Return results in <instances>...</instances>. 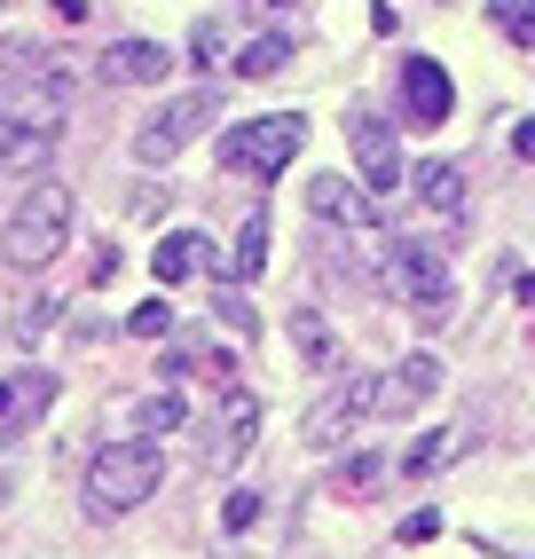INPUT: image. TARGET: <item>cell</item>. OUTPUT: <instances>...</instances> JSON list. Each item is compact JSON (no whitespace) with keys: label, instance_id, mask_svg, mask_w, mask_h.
<instances>
[{"label":"cell","instance_id":"6da1fadb","mask_svg":"<svg viewBox=\"0 0 535 559\" xmlns=\"http://www.w3.org/2000/svg\"><path fill=\"white\" fill-rule=\"evenodd\" d=\"M378 276H387L394 300L417 308V323H426V331L449 323V308H456V276H449V260H441L426 237H387V245H378Z\"/></svg>","mask_w":535,"mask_h":559},{"label":"cell","instance_id":"7a4b0ae2","mask_svg":"<svg viewBox=\"0 0 535 559\" xmlns=\"http://www.w3.org/2000/svg\"><path fill=\"white\" fill-rule=\"evenodd\" d=\"M158 480H166V457H158V441H103V450L87 457V504L103 512V520H119V512H134V504H150L158 497Z\"/></svg>","mask_w":535,"mask_h":559},{"label":"cell","instance_id":"3957f363","mask_svg":"<svg viewBox=\"0 0 535 559\" xmlns=\"http://www.w3.org/2000/svg\"><path fill=\"white\" fill-rule=\"evenodd\" d=\"M63 237H71V190L63 181H32V190L16 198V213H9L0 260H9V269H48V260L63 252Z\"/></svg>","mask_w":535,"mask_h":559},{"label":"cell","instance_id":"277c9868","mask_svg":"<svg viewBox=\"0 0 535 559\" xmlns=\"http://www.w3.org/2000/svg\"><path fill=\"white\" fill-rule=\"evenodd\" d=\"M299 142H308V119L299 110H268V119H245L221 134V166L228 174H284L299 158Z\"/></svg>","mask_w":535,"mask_h":559},{"label":"cell","instance_id":"5b68a950","mask_svg":"<svg viewBox=\"0 0 535 559\" xmlns=\"http://www.w3.org/2000/svg\"><path fill=\"white\" fill-rule=\"evenodd\" d=\"M71 110H80V80H56V71H16V80L0 87V127L63 134Z\"/></svg>","mask_w":535,"mask_h":559},{"label":"cell","instance_id":"8992f818","mask_svg":"<svg viewBox=\"0 0 535 559\" xmlns=\"http://www.w3.org/2000/svg\"><path fill=\"white\" fill-rule=\"evenodd\" d=\"M213 110H221V95L213 87H198V95H174L158 119H142L134 127V166H166V158H181L189 142H198L205 127H213Z\"/></svg>","mask_w":535,"mask_h":559},{"label":"cell","instance_id":"52a82bcc","mask_svg":"<svg viewBox=\"0 0 535 559\" xmlns=\"http://www.w3.org/2000/svg\"><path fill=\"white\" fill-rule=\"evenodd\" d=\"M347 142H355V166H362V181H370V198L387 205L402 181H409V158H402L394 127L378 119V110H347Z\"/></svg>","mask_w":535,"mask_h":559},{"label":"cell","instance_id":"ba28073f","mask_svg":"<svg viewBox=\"0 0 535 559\" xmlns=\"http://www.w3.org/2000/svg\"><path fill=\"white\" fill-rule=\"evenodd\" d=\"M378 386L387 379H338L308 418H299V441H308V450H331V441H347L362 418H378Z\"/></svg>","mask_w":535,"mask_h":559},{"label":"cell","instance_id":"9c48e42d","mask_svg":"<svg viewBox=\"0 0 535 559\" xmlns=\"http://www.w3.org/2000/svg\"><path fill=\"white\" fill-rule=\"evenodd\" d=\"M260 441V402L245 386H221V426L205 433V473H237Z\"/></svg>","mask_w":535,"mask_h":559},{"label":"cell","instance_id":"30bf717a","mask_svg":"<svg viewBox=\"0 0 535 559\" xmlns=\"http://www.w3.org/2000/svg\"><path fill=\"white\" fill-rule=\"evenodd\" d=\"M449 110H456V80L433 56H409L402 63V119L409 127H449Z\"/></svg>","mask_w":535,"mask_h":559},{"label":"cell","instance_id":"8fae6325","mask_svg":"<svg viewBox=\"0 0 535 559\" xmlns=\"http://www.w3.org/2000/svg\"><path fill=\"white\" fill-rule=\"evenodd\" d=\"M166 71H174V56H166L158 40H110L103 63H95V80H103V87H158Z\"/></svg>","mask_w":535,"mask_h":559},{"label":"cell","instance_id":"7c38bea8","mask_svg":"<svg viewBox=\"0 0 535 559\" xmlns=\"http://www.w3.org/2000/svg\"><path fill=\"white\" fill-rule=\"evenodd\" d=\"M441 394V362L433 355H409L387 370V386H378V418H409V409H426Z\"/></svg>","mask_w":535,"mask_h":559},{"label":"cell","instance_id":"4fadbf2b","mask_svg":"<svg viewBox=\"0 0 535 559\" xmlns=\"http://www.w3.org/2000/svg\"><path fill=\"white\" fill-rule=\"evenodd\" d=\"M308 213L331 221V229H378V198H362L355 181H338V174H316L308 181Z\"/></svg>","mask_w":535,"mask_h":559},{"label":"cell","instance_id":"5bb4252c","mask_svg":"<svg viewBox=\"0 0 535 559\" xmlns=\"http://www.w3.org/2000/svg\"><path fill=\"white\" fill-rule=\"evenodd\" d=\"M394 480V450H355V457H338L331 465V497L338 504H362V497H378Z\"/></svg>","mask_w":535,"mask_h":559},{"label":"cell","instance_id":"9a60e30c","mask_svg":"<svg viewBox=\"0 0 535 559\" xmlns=\"http://www.w3.org/2000/svg\"><path fill=\"white\" fill-rule=\"evenodd\" d=\"M150 269H158V284H189V276H213V245L198 229H166L158 252H150Z\"/></svg>","mask_w":535,"mask_h":559},{"label":"cell","instance_id":"2e32d148","mask_svg":"<svg viewBox=\"0 0 535 559\" xmlns=\"http://www.w3.org/2000/svg\"><path fill=\"white\" fill-rule=\"evenodd\" d=\"M409 181H417V205H426V213H465V174H456L449 158L409 166Z\"/></svg>","mask_w":535,"mask_h":559},{"label":"cell","instance_id":"e0dca14e","mask_svg":"<svg viewBox=\"0 0 535 559\" xmlns=\"http://www.w3.org/2000/svg\"><path fill=\"white\" fill-rule=\"evenodd\" d=\"M292 56H299L292 32H260V40L237 48V80H276V71H292Z\"/></svg>","mask_w":535,"mask_h":559},{"label":"cell","instance_id":"ac0fdd59","mask_svg":"<svg viewBox=\"0 0 535 559\" xmlns=\"http://www.w3.org/2000/svg\"><path fill=\"white\" fill-rule=\"evenodd\" d=\"M465 450H473V433H465V426H441V433H426V441L402 457V473H441L449 457H465Z\"/></svg>","mask_w":535,"mask_h":559},{"label":"cell","instance_id":"d6986e66","mask_svg":"<svg viewBox=\"0 0 535 559\" xmlns=\"http://www.w3.org/2000/svg\"><path fill=\"white\" fill-rule=\"evenodd\" d=\"M292 347L308 355V370H331V362H338V340L323 331V316H316V308H292Z\"/></svg>","mask_w":535,"mask_h":559},{"label":"cell","instance_id":"ffe728a7","mask_svg":"<svg viewBox=\"0 0 535 559\" xmlns=\"http://www.w3.org/2000/svg\"><path fill=\"white\" fill-rule=\"evenodd\" d=\"M268 237H276V229H268V213H245V229H237V260H228V276H260L268 269Z\"/></svg>","mask_w":535,"mask_h":559},{"label":"cell","instance_id":"44dd1931","mask_svg":"<svg viewBox=\"0 0 535 559\" xmlns=\"http://www.w3.org/2000/svg\"><path fill=\"white\" fill-rule=\"evenodd\" d=\"M181 426H189L181 394H150V402L134 409V433H142V441H166V433H181Z\"/></svg>","mask_w":535,"mask_h":559},{"label":"cell","instance_id":"7402d4cb","mask_svg":"<svg viewBox=\"0 0 535 559\" xmlns=\"http://www.w3.org/2000/svg\"><path fill=\"white\" fill-rule=\"evenodd\" d=\"M488 24L504 32V40L535 48V0H488Z\"/></svg>","mask_w":535,"mask_h":559},{"label":"cell","instance_id":"603a6c76","mask_svg":"<svg viewBox=\"0 0 535 559\" xmlns=\"http://www.w3.org/2000/svg\"><path fill=\"white\" fill-rule=\"evenodd\" d=\"M48 151H56V134H24V127L0 134V166H40Z\"/></svg>","mask_w":535,"mask_h":559},{"label":"cell","instance_id":"cb8c5ba5","mask_svg":"<svg viewBox=\"0 0 535 559\" xmlns=\"http://www.w3.org/2000/svg\"><path fill=\"white\" fill-rule=\"evenodd\" d=\"M166 331H174V308H166V300H142V308L127 316V340H166Z\"/></svg>","mask_w":535,"mask_h":559},{"label":"cell","instance_id":"d4e9b609","mask_svg":"<svg viewBox=\"0 0 535 559\" xmlns=\"http://www.w3.org/2000/svg\"><path fill=\"white\" fill-rule=\"evenodd\" d=\"M260 504H268V497H252V489H237V497H228V504H221V528H228V536H252V528H260Z\"/></svg>","mask_w":535,"mask_h":559},{"label":"cell","instance_id":"484cf974","mask_svg":"<svg viewBox=\"0 0 535 559\" xmlns=\"http://www.w3.org/2000/svg\"><path fill=\"white\" fill-rule=\"evenodd\" d=\"M189 56H198V63H221V56H228V24H221V16H198V32H189Z\"/></svg>","mask_w":535,"mask_h":559},{"label":"cell","instance_id":"4316f807","mask_svg":"<svg viewBox=\"0 0 535 559\" xmlns=\"http://www.w3.org/2000/svg\"><path fill=\"white\" fill-rule=\"evenodd\" d=\"M433 528H441V512H409V520H402V544H426Z\"/></svg>","mask_w":535,"mask_h":559},{"label":"cell","instance_id":"83f0119b","mask_svg":"<svg viewBox=\"0 0 535 559\" xmlns=\"http://www.w3.org/2000/svg\"><path fill=\"white\" fill-rule=\"evenodd\" d=\"M512 158H520V166H535V119H520V127H512Z\"/></svg>","mask_w":535,"mask_h":559},{"label":"cell","instance_id":"f1b7e54d","mask_svg":"<svg viewBox=\"0 0 535 559\" xmlns=\"http://www.w3.org/2000/svg\"><path fill=\"white\" fill-rule=\"evenodd\" d=\"M0 418H24V394L16 386H0Z\"/></svg>","mask_w":535,"mask_h":559},{"label":"cell","instance_id":"f546056e","mask_svg":"<svg viewBox=\"0 0 535 559\" xmlns=\"http://www.w3.org/2000/svg\"><path fill=\"white\" fill-rule=\"evenodd\" d=\"M520 308H535V276H527V284H520Z\"/></svg>","mask_w":535,"mask_h":559},{"label":"cell","instance_id":"4dcf8cb0","mask_svg":"<svg viewBox=\"0 0 535 559\" xmlns=\"http://www.w3.org/2000/svg\"><path fill=\"white\" fill-rule=\"evenodd\" d=\"M276 9H292V0H276Z\"/></svg>","mask_w":535,"mask_h":559},{"label":"cell","instance_id":"1f68e13d","mask_svg":"<svg viewBox=\"0 0 535 559\" xmlns=\"http://www.w3.org/2000/svg\"><path fill=\"white\" fill-rule=\"evenodd\" d=\"M0 9H9V0H0Z\"/></svg>","mask_w":535,"mask_h":559}]
</instances>
